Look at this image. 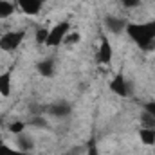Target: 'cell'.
<instances>
[{
	"mask_svg": "<svg viewBox=\"0 0 155 155\" xmlns=\"http://www.w3.org/2000/svg\"><path fill=\"white\" fill-rule=\"evenodd\" d=\"M128 35L134 41H137L141 47H148L155 40V24H137V25H126Z\"/></svg>",
	"mask_w": 155,
	"mask_h": 155,
	"instance_id": "6da1fadb",
	"label": "cell"
},
{
	"mask_svg": "<svg viewBox=\"0 0 155 155\" xmlns=\"http://www.w3.org/2000/svg\"><path fill=\"white\" fill-rule=\"evenodd\" d=\"M24 36H25L24 31H9V33H4V35L0 36V49H2L4 52L15 51V49L22 43Z\"/></svg>",
	"mask_w": 155,
	"mask_h": 155,
	"instance_id": "7a4b0ae2",
	"label": "cell"
},
{
	"mask_svg": "<svg viewBox=\"0 0 155 155\" xmlns=\"http://www.w3.org/2000/svg\"><path fill=\"white\" fill-rule=\"evenodd\" d=\"M69 22H60L58 25H54L51 31H49V38L45 41V45L47 47H58V45H61V41L65 38V35L69 33Z\"/></svg>",
	"mask_w": 155,
	"mask_h": 155,
	"instance_id": "3957f363",
	"label": "cell"
},
{
	"mask_svg": "<svg viewBox=\"0 0 155 155\" xmlns=\"http://www.w3.org/2000/svg\"><path fill=\"white\" fill-rule=\"evenodd\" d=\"M47 110H49L51 116L63 119V117H67L72 112V107H71V103H67V101H56V103H52Z\"/></svg>",
	"mask_w": 155,
	"mask_h": 155,
	"instance_id": "277c9868",
	"label": "cell"
},
{
	"mask_svg": "<svg viewBox=\"0 0 155 155\" xmlns=\"http://www.w3.org/2000/svg\"><path fill=\"white\" fill-rule=\"evenodd\" d=\"M105 25L110 33L114 35H121V31L126 29V22L123 18H117V16H107L105 18Z\"/></svg>",
	"mask_w": 155,
	"mask_h": 155,
	"instance_id": "5b68a950",
	"label": "cell"
},
{
	"mask_svg": "<svg viewBox=\"0 0 155 155\" xmlns=\"http://www.w3.org/2000/svg\"><path fill=\"white\" fill-rule=\"evenodd\" d=\"M18 5L25 15H38L41 9V0H18Z\"/></svg>",
	"mask_w": 155,
	"mask_h": 155,
	"instance_id": "8992f818",
	"label": "cell"
},
{
	"mask_svg": "<svg viewBox=\"0 0 155 155\" xmlns=\"http://www.w3.org/2000/svg\"><path fill=\"white\" fill-rule=\"evenodd\" d=\"M97 60L101 63H110V60H112V47H110L108 40L101 41V47H99V52H97Z\"/></svg>",
	"mask_w": 155,
	"mask_h": 155,
	"instance_id": "52a82bcc",
	"label": "cell"
},
{
	"mask_svg": "<svg viewBox=\"0 0 155 155\" xmlns=\"http://www.w3.org/2000/svg\"><path fill=\"white\" fill-rule=\"evenodd\" d=\"M36 69H38V72L41 74L43 78H51L54 74V69H56V65H54V60H41L38 65H36Z\"/></svg>",
	"mask_w": 155,
	"mask_h": 155,
	"instance_id": "ba28073f",
	"label": "cell"
},
{
	"mask_svg": "<svg viewBox=\"0 0 155 155\" xmlns=\"http://www.w3.org/2000/svg\"><path fill=\"white\" fill-rule=\"evenodd\" d=\"M139 139L144 146H153L155 144V128H141L139 130Z\"/></svg>",
	"mask_w": 155,
	"mask_h": 155,
	"instance_id": "9c48e42d",
	"label": "cell"
},
{
	"mask_svg": "<svg viewBox=\"0 0 155 155\" xmlns=\"http://www.w3.org/2000/svg\"><path fill=\"white\" fill-rule=\"evenodd\" d=\"M16 144H18V150H22V152H29V150H33V139L29 137V135H25V134H20V135H16Z\"/></svg>",
	"mask_w": 155,
	"mask_h": 155,
	"instance_id": "30bf717a",
	"label": "cell"
},
{
	"mask_svg": "<svg viewBox=\"0 0 155 155\" xmlns=\"http://www.w3.org/2000/svg\"><path fill=\"white\" fill-rule=\"evenodd\" d=\"M15 13V4L9 0H0V20H7Z\"/></svg>",
	"mask_w": 155,
	"mask_h": 155,
	"instance_id": "8fae6325",
	"label": "cell"
},
{
	"mask_svg": "<svg viewBox=\"0 0 155 155\" xmlns=\"http://www.w3.org/2000/svg\"><path fill=\"white\" fill-rule=\"evenodd\" d=\"M110 88H112L116 94H121V96H126V94H128V88H126V85H124V79L121 76H117L116 79L112 81Z\"/></svg>",
	"mask_w": 155,
	"mask_h": 155,
	"instance_id": "7c38bea8",
	"label": "cell"
},
{
	"mask_svg": "<svg viewBox=\"0 0 155 155\" xmlns=\"http://www.w3.org/2000/svg\"><path fill=\"white\" fill-rule=\"evenodd\" d=\"M11 92V81H9V74H0V94L7 96Z\"/></svg>",
	"mask_w": 155,
	"mask_h": 155,
	"instance_id": "4fadbf2b",
	"label": "cell"
},
{
	"mask_svg": "<svg viewBox=\"0 0 155 155\" xmlns=\"http://www.w3.org/2000/svg\"><path fill=\"white\" fill-rule=\"evenodd\" d=\"M141 124L143 128H155V117L150 112H143L141 116Z\"/></svg>",
	"mask_w": 155,
	"mask_h": 155,
	"instance_id": "5bb4252c",
	"label": "cell"
},
{
	"mask_svg": "<svg viewBox=\"0 0 155 155\" xmlns=\"http://www.w3.org/2000/svg\"><path fill=\"white\" fill-rule=\"evenodd\" d=\"M24 128H25V124H24L22 121H13V123L9 124V132H11L13 135H20V134H24Z\"/></svg>",
	"mask_w": 155,
	"mask_h": 155,
	"instance_id": "9a60e30c",
	"label": "cell"
},
{
	"mask_svg": "<svg viewBox=\"0 0 155 155\" xmlns=\"http://www.w3.org/2000/svg\"><path fill=\"white\" fill-rule=\"evenodd\" d=\"M78 41H79V33H67L61 43H63V45H74Z\"/></svg>",
	"mask_w": 155,
	"mask_h": 155,
	"instance_id": "2e32d148",
	"label": "cell"
},
{
	"mask_svg": "<svg viewBox=\"0 0 155 155\" xmlns=\"http://www.w3.org/2000/svg\"><path fill=\"white\" fill-rule=\"evenodd\" d=\"M47 38H49V29H38V31H36V36H35L36 43H41V45H45Z\"/></svg>",
	"mask_w": 155,
	"mask_h": 155,
	"instance_id": "e0dca14e",
	"label": "cell"
},
{
	"mask_svg": "<svg viewBox=\"0 0 155 155\" xmlns=\"http://www.w3.org/2000/svg\"><path fill=\"white\" fill-rule=\"evenodd\" d=\"M146 112H150V114L155 117V103H148V105H146Z\"/></svg>",
	"mask_w": 155,
	"mask_h": 155,
	"instance_id": "ac0fdd59",
	"label": "cell"
},
{
	"mask_svg": "<svg viewBox=\"0 0 155 155\" xmlns=\"http://www.w3.org/2000/svg\"><path fill=\"white\" fill-rule=\"evenodd\" d=\"M123 2H124V4H126L128 7H130V5H135V4H137V0H123Z\"/></svg>",
	"mask_w": 155,
	"mask_h": 155,
	"instance_id": "d6986e66",
	"label": "cell"
}]
</instances>
